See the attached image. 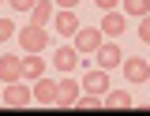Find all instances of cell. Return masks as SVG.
<instances>
[{
	"label": "cell",
	"mask_w": 150,
	"mask_h": 116,
	"mask_svg": "<svg viewBox=\"0 0 150 116\" xmlns=\"http://www.w3.org/2000/svg\"><path fill=\"white\" fill-rule=\"evenodd\" d=\"M0 101L11 105V109H26V105L34 101V90H30L23 79H15V82H4V86H0Z\"/></svg>",
	"instance_id": "obj_1"
},
{
	"label": "cell",
	"mask_w": 150,
	"mask_h": 116,
	"mask_svg": "<svg viewBox=\"0 0 150 116\" xmlns=\"http://www.w3.org/2000/svg\"><path fill=\"white\" fill-rule=\"evenodd\" d=\"M49 45V34H45V26H38V22H26L23 30H19V49L23 53H41Z\"/></svg>",
	"instance_id": "obj_2"
},
{
	"label": "cell",
	"mask_w": 150,
	"mask_h": 116,
	"mask_svg": "<svg viewBox=\"0 0 150 116\" xmlns=\"http://www.w3.org/2000/svg\"><path fill=\"white\" fill-rule=\"evenodd\" d=\"M101 41H105V34H101L98 26H79V30H75V49H79V56H94Z\"/></svg>",
	"instance_id": "obj_3"
},
{
	"label": "cell",
	"mask_w": 150,
	"mask_h": 116,
	"mask_svg": "<svg viewBox=\"0 0 150 116\" xmlns=\"http://www.w3.org/2000/svg\"><path fill=\"white\" fill-rule=\"evenodd\" d=\"M94 60H98V67L112 71L116 64H124V49H120L116 41H101V45H98V53H94Z\"/></svg>",
	"instance_id": "obj_4"
},
{
	"label": "cell",
	"mask_w": 150,
	"mask_h": 116,
	"mask_svg": "<svg viewBox=\"0 0 150 116\" xmlns=\"http://www.w3.org/2000/svg\"><path fill=\"white\" fill-rule=\"evenodd\" d=\"M120 67H124L128 82H135V86L150 79V60H143V56H124V64H120Z\"/></svg>",
	"instance_id": "obj_5"
},
{
	"label": "cell",
	"mask_w": 150,
	"mask_h": 116,
	"mask_svg": "<svg viewBox=\"0 0 150 116\" xmlns=\"http://www.w3.org/2000/svg\"><path fill=\"white\" fill-rule=\"evenodd\" d=\"M79 94H83V82H75V79H60V82H56V105H64V109H75Z\"/></svg>",
	"instance_id": "obj_6"
},
{
	"label": "cell",
	"mask_w": 150,
	"mask_h": 116,
	"mask_svg": "<svg viewBox=\"0 0 150 116\" xmlns=\"http://www.w3.org/2000/svg\"><path fill=\"white\" fill-rule=\"evenodd\" d=\"M83 90H86V94H105V90H109V71H105V67H90V71L83 75Z\"/></svg>",
	"instance_id": "obj_7"
},
{
	"label": "cell",
	"mask_w": 150,
	"mask_h": 116,
	"mask_svg": "<svg viewBox=\"0 0 150 116\" xmlns=\"http://www.w3.org/2000/svg\"><path fill=\"white\" fill-rule=\"evenodd\" d=\"M53 26H56V34H64V38H75V30H79L75 8H60V11L53 15Z\"/></svg>",
	"instance_id": "obj_8"
},
{
	"label": "cell",
	"mask_w": 150,
	"mask_h": 116,
	"mask_svg": "<svg viewBox=\"0 0 150 116\" xmlns=\"http://www.w3.org/2000/svg\"><path fill=\"white\" fill-rule=\"evenodd\" d=\"M75 64H79V49H75V45H60V49L53 53V67L56 71L68 75V71H75Z\"/></svg>",
	"instance_id": "obj_9"
},
{
	"label": "cell",
	"mask_w": 150,
	"mask_h": 116,
	"mask_svg": "<svg viewBox=\"0 0 150 116\" xmlns=\"http://www.w3.org/2000/svg\"><path fill=\"white\" fill-rule=\"evenodd\" d=\"M15 79H23V56L8 53L0 56V82H15Z\"/></svg>",
	"instance_id": "obj_10"
},
{
	"label": "cell",
	"mask_w": 150,
	"mask_h": 116,
	"mask_svg": "<svg viewBox=\"0 0 150 116\" xmlns=\"http://www.w3.org/2000/svg\"><path fill=\"white\" fill-rule=\"evenodd\" d=\"M30 90H34V101L38 105H56V82L53 79H34V86H30Z\"/></svg>",
	"instance_id": "obj_11"
},
{
	"label": "cell",
	"mask_w": 150,
	"mask_h": 116,
	"mask_svg": "<svg viewBox=\"0 0 150 116\" xmlns=\"http://www.w3.org/2000/svg\"><path fill=\"white\" fill-rule=\"evenodd\" d=\"M124 26H128V15L124 11H105V22H101V34H109V38H116V34H124Z\"/></svg>",
	"instance_id": "obj_12"
},
{
	"label": "cell",
	"mask_w": 150,
	"mask_h": 116,
	"mask_svg": "<svg viewBox=\"0 0 150 116\" xmlns=\"http://www.w3.org/2000/svg\"><path fill=\"white\" fill-rule=\"evenodd\" d=\"M56 15V4L53 0H38L34 8H30V22H38V26H49Z\"/></svg>",
	"instance_id": "obj_13"
},
{
	"label": "cell",
	"mask_w": 150,
	"mask_h": 116,
	"mask_svg": "<svg viewBox=\"0 0 150 116\" xmlns=\"http://www.w3.org/2000/svg\"><path fill=\"white\" fill-rule=\"evenodd\" d=\"M41 75H45V60L38 56V53H26V56H23V79L34 82V79H41Z\"/></svg>",
	"instance_id": "obj_14"
},
{
	"label": "cell",
	"mask_w": 150,
	"mask_h": 116,
	"mask_svg": "<svg viewBox=\"0 0 150 116\" xmlns=\"http://www.w3.org/2000/svg\"><path fill=\"white\" fill-rule=\"evenodd\" d=\"M101 101H105V109H131V105H135V97L124 94V90H105Z\"/></svg>",
	"instance_id": "obj_15"
},
{
	"label": "cell",
	"mask_w": 150,
	"mask_h": 116,
	"mask_svg": "<svg viewBox=\"0 0 150 116\" xmlns=\"http://www.w3.org/2000/svg\"><path fill=\"white\" fill-rule=\"evenodd\" d=\"M120 4H124V15H128V19L150 15V0H120Z\"/></svg>",
	"instance_id": "obj_16"
},
{
	"label": "cell",
	"mask_w": 150,
	"mask_h": 116,
	"mask_svg": "<svg viewBox=\"0 0 150 116\" xmlns=\"http://www.w3.org/2000/svg\"><path fill=\"white\" fill-rule=\"evenodd\" d=\"M75 109H105V101H101V94H83L75 101Z\"/></svg>",
	"instance_id": "obj_17"
},
{
	"label": "cell",
	"mask_w": 150,
	"mask_h": 116,
	"mask_svg": "<svg viewBox=\"0 0 150 116\" xmlns=\"http://www.w3.org/2000/svg\"><path fill=\"white\" fill-rule=\"evenodd\" d=\"M19 30H15V19H0V45H4V41L8 38H15Z\"/></svg>",
	"instance_id": "obj_18"
},
{
	"label": "cell",
	"mask_w": 150,
	"mask_h": 116,
	"mask_svg": "<svg viewBox=\"0 0 150 116\" xmlns=\"http://www.w3.org/2000/svg\"><path fill=\"white\" fill-rule=\"evenodd\" d=\"M38 0H8V8H15V11H30Z\"/></svg>",
	"instance_id": "obj_19"
},
{
	"label": "cell",
	"mask_w": 150,
	"mask_h": 116,
	"mask_svg": "<svg viewBox=\"0 0 150 116\" xmlns=\"http://www.w3.org/2000/svg\"><path fill=\"white\" fill-rule=\"evenodd\" d=\"M139 38L150 41V15H143V19H139Z\"/></svg>",
	"instance_id": "obj_20"
},
{
	"label": "cell",
	"mask_w": 150,
	"mask_h": 116,
	"mask_svg": "<svg viewBox=\"0 0 150 116\" xmlns=\"http://www.w3.org/2000/svg\"><path fill=\"white\" fill-rule=\"evenodd\" d=\"M94 4H98V8H101V11H112V8H116V4H120V0H94Z\"/></svg>",
	"instance_id": "obj_21"
},
{
	"label": "cell",
	"mask_w": 150,
	"mask_h": 116,
	"mask_svg": "<svg viewBox=\"0 0 150 116\" xmlns=\"http://www.w3.org/2000/svg\"><path fill=\"white\" fill-rule=\"evenodd\" d=\"M56 8H75V4H79V0H53Z\"/></svg>",
	"instance_id": "obj_22"
},
{
	"label": "cell",
	"mask_w": 150,
	"mask_h": 116,
	"mask_svg": "<svg viewBox=\"0 0 150 116\" xmlns=\"http://www.w3.org/2000/svg\"><path fill=\"white\" fill-rule=\"evenodd\" d=\"M0 4H4V0H0Z\"/></svg>",
	"instance_id": "obj_23"
}]
</instances>
